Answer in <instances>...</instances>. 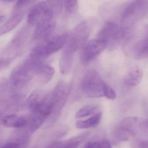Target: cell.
I'll return each instance as SVG.
<instances>
[{"label": "cell", "instance_id": "cell-9", "mask_svg": "<svg viewBox=\"0 0 148 148\" xmlns=\"http://www.w3.org/2000/svg\"><path fill=\"white\" fill-rule=\"evenodd\" d=\"M148 14V0H136L128 6L123 13L121 22L125 25L134 24Z\"/></svg>", "mask_w": 148, "mask_h": 148}, {"label": "cell", "instance_id": "cell-5", "mask_svg": "<svg viewBox=\"0 0 148 148\" xmlns=\"http://www.w3.org/2000/svg\"><path fill=\"white\" fill-rule=\"evenodd\" d=\"M91 31V25L88 21L78 24L68 34V39L64 50L74 54L86 44Z\"/></svg>", "mask_w": 148, "mask_h": 148}, {"label": "cell", "instance_id": "cell-1", "mask_svg": "<svg viewBox=\"0 0 148 148\" xmlns=\"http://www.w3.org/2000/svg\"><path fill=\"white\" fill-rule=\"evenodd\" d=\"M27 103L25 97L12 88L6 79L0 80V110L7 114H15Z\"/></svg>", "mask_w": 148, "mask_h": 148}, {"label": "cell", "instance_id": "cell-2", "mask_svg": "<svg viewBox=\"0 0 148 148\" xmlns=\"http://www.w3.org/2000/svg\"><path fill=\"white\" fill-rule=\"evenodd\" d=\"M63 8L61 0H46L32 8L28 15L27 21L29 24L37 25L39 23L53 19L60 14Z\"/></svg>", "mask_w": 148, "mask_h": 148}, {"label": "cell", "instance_id": "cell-24", "mask_svg": "<svg viewBox=\"0 0 148 148\" xmlns=\"http://www.w3.org/2000/svg\"><path fill=\"white\" fill-rule=\"evenodd\" d=\"M26 31L27 30L25 29H23L16 34L8 47L9 50L11 49L12 50H16L23 46L26 41L27 35Z\"/></svg>", "mask_w": 148, "mask_h": 148}, {"label": "cell", "instance_id": "cell-20", "mask_svg": "<svg viewBox=\"0 0 148 148\" xmlns=\"http://www.w3.org/2000/svg\"><path fill=\"white\" fill-rule=\"evenodd\" d=\"M87 134L77 136L64 141L56 143L49 146L48 148H77L87 136Z\"/></svg>", "mask_w": 148, "mask_h": 148}, {"label": "cell", "instance_id": "cell-27", "mask_svg": "<svg viewBox=\"0 0 148 148\" xmlns=\"http://www.w3.org/2000/svg\"><path fill=\"white\" fill-rule=\"evenodd\" d=\"M84 148H112V147L108 141L102 140L88 143Z\"/></svg>", "mask_w": 148, "mask_h": 148}, {"label": "cell", "instance_id": "cell-13", "mask_svg": "<svg viewBox=\"0 0 148 148\" xmlns=\"http://www.w3.org/2000/svg\"><path fill=\"white\" fill-rule=\"evenodd\" d=\"M49 93H47L43 90L36 89L30 94L27 101V104L29 108L34 110L43 104L47 101Z\"/></svg>", "mask_w": 148, "mask_h": 148}, {"label": "cell", "instance_id": "cell-7", "mask_svg": "<svg viewBox=\"0 0 148 148\" xmlns=\"http://www.w3.org/2000/svg\"><path fill=\"white\" fill-rule=\"evenodd\" d=\"M126 35L125 29L111 22H107L98 32L97 39L105 41L110 49H114L119 46Z\"/></svg>", "mask_w": 148, "mask_h": 148}, {"label": "cell", "instance_id": "cell-28", "mask_svg": "<svg viewBox=\"0 0 148 148\" xmlns=\"http://www.w3.org/2000/svg\"><path fill=\"white\" fill-rule=\"evenodd\" d=\"M104 96L110 100H114L116 97V94L114 90L107 84H106L104 87Z\"/></svg>", "mask_w": 148, "mask_h": 148}, {"label": "cell", "instance_id": "cell-35", "mask_svg": "<svg viewBox=\"0 0 148 148\" xmlns=\"http://www.w3.org/2000/svg\"><path fill=\"white\" fill-rule=\"evenodd\" d=\"M1 1H12L14 0H1Z\"/></svg>", "mask_w": 148, "mask_h": 148}, {"label": "cell", "instance_id": "cell-10", "mask_svg": "<svg viewBox=\"0 0 148 148\" xmlns=\"http://www.w3.org/2000/svg\"><path fill=\"white\" fill-rule=\"evenodd\" d=\"M108 43L100 39L92 40L86 43L81 55L82 64L87 65L97 57L106 47Z\"/></svg>", "mask_w": 148, "mask_h": 148}, {"label": "cell", "instance_id": "cell-25", "mask_svg": "<svg viewBox=\"0 0 148 148\" xmlns=\"http://www.w3.org/2000/svg\"><path fill=\"white\" fill-rule=\"evenodd\" d=\"M97 106L95 105H87L80 109L75 114L76 118L86 117L95 114L97 110Z\"/></svg>", "mask_w": 148, "mask_h": 148}, {"label": "cell", "instance_id": "cell-19", "mask_svg": "<svg viewBox=\"0 0 148 148\" xmlns=\"http://www.w3.org/2000/svg\"><path fill=\"white\" fill-rule=\"evenodd\" d=\"M74 54L63 50L60 60V69L62 73L66 75L71 70L73 62Z\"/></svg>", "mask_w": 148, "mask_h": 148}, {"label": "cell", "instance_id": "cell-17", "mask_svg": "<svg viewBox=\"0 0 148 148\" xmlns=\"http://www.w3.org/2000/svg\"><path fill=\"white\" fill-rule=\"evenodd\" d=\"M132 51L135 59L141 60L148 58V36L136 42L133 46Z\"/></svg>", "mask_w": 148, "mask_h": 148}, {"label": "cell", "instance_id": "cell-3", "mask_svg": "<svg viewBox=\"0 0 148 148\" xmlns=\"http://www.w3.org/2000/svg\"><path fill=\"white\" fill-rule=\"evenodd\" d=\"M106 83L95 70L90 69L84 75L81 81V88L83 94L90 98L104 96Z\"/></svg>", "mask_w": 148, "mask_h": 148}, {"label": "cell", "instance_id": "cell-12", "mask_svg": "<svg viewBox=\"0 0 148 148\" xmlns=\"http://www.w3.org/2000/svg\"><path fill=\"white\" fill-rule=\"evenodd\" d=\"M56 22L54 19L42 22L36 25L33 35L35 40H42L48 38L55 28Z\"/></svg>", "mask_w": 148, "mask_h": 148}, {"label": "cell", "instance_id": "cell-11", "mask_svg": "<svg viewBox=\"0 0 148 148\" xmlns=\"http://www.w3.org/2000/svg\"><path fill=\"white\" fill-rule=\"evenodd\" d=\"M28 119L16 114H7L0 110V124L3 127L21 128L27 124Z\"/></svg>", "mask_w": 148, "mask_h": 148}, {"label": "cell", "instance_id": "cell-6", "mask_svg": "<svg viewBox=\"0 0 148 148\" xmlns=\"http://www.w3.org/2000/svg\"><path fill=\"white\" fill-rule=\"evenodd\" d=\"M36 74L37 70L25 60L13 69L10 76V84L14 89L20 90L27 85Z\"/></svg>", "mask_w": 148, "mask_h": 148}, {"label": "cell", "instance_id": "cell-21", "mask_svg": "<svg viewBox=\"0 0 148 148\" xmlns=\"http://www.w3.org/2000/svg\"><path fill=\"white\" fill-rule=\"evenodd\" d=\"M55 74L54 69L49 65H42L39 69L36 75L42 84L48 83Z\"/></svg>", "mask_w": 148, "mask_h": 148}, {"label": "cell", "instance_id": "cell-29", "mask_svg": "<svg viewBox=\"0 0 148 148\" xmlns=\"http://www.w3.org/2000/svg\"><path fill=\"white\" fill-rule=\"evenodd\" d=\"M34 0H18L16 5V10H22V9L24 7L30 4Z\"/></svg>", "mask_w": 148, "mask_h": 148}, {"label": "cell", "instance_id": "cell-8", "mask_svg": "<svg viewBox=\"0 0 148 148\" xmlns=\"http://www.w3.org/2000/svg\"><path fill=\"white\" fill-rule=\"evenodd\" d=\"M68 34L49 37L41 44L35 47L31 51L46 60L47 57L64 47L67 42Z\"/></svg>", "mask_w": 148, "mask_h": 148}, {"label": "cell", "instance_id": "cell-14", "mask_svg": "<svg viewBox=\"0 0 148 148\" xmlns=\"http://www.w3.org/2000/svg\"><path fill=\"white\" fill-rule=\"evenodd\" d=\"M143 75V72L140 68L134 66L130 69L125 75L123 79L124 84L127 87H135L141 82Z\"/></svg>", "mask_w": 148, "mask_h": 148}, {"label": "cell", "instance_id": "cell-22", "mask_svg": "<svg viewBox=\"0 0 148 148\" xmlns=\"http://www.w3.org/2000/svg\"><path fill=\"white\" fill-rule=\"evenodd\" d=\"M102 115V114L101 112H97L87 120L77 121L76 123V126L77 127L81 129L95 127L101 121Z\"/></svg>", "mask_w": 148, "mask_h": 148}, {"label": "cell", "instance_id": "cell-31", "mask_svg": "<svg viewBox=\"0 0 148 148\" xmlns=\"http://www.w3.org/2000/svg\"><path fill=\"white\" fill-rule=\"evenodd\" d=\"M136 148H148V140H138L135 143Z\"/></svg>", "mask_w": 148, "mask_h": 148}, {"label": "cell", "instance_id": "cell-30", "mask_svg": "<svg viewBox=\"0 0 148 148\" xmlns=\"http://www.w3.org/2000/svg\"><path fill=\"white\" fill-rule=\"evenodd\" d=\"M11 62V60L10 59L0 58V71L6 68Z\"/></svg>", "mask_w": 148, "mask_h": 148}, {"label": "cell", "instance_id": "cell-16", "mask_svg": "<svg viewBox=\"0 0 148 148\" xmlns=\"http://www.w3.org/2000/svg\"><path fill=\"white\" fill-rule=\"evenodd\" d=\"M23 128L16 129L10 136L9 142L19 144L21 148H27L29 142V137L27 131Z\"/></svg>", "mask_w": 148, "mask_h": 148}, {"label": "cell", "instance_id": "cell-34", "mask_svg": "<svg viewBox=\"0 0 148 148\" xmlns=\"http://www.w3.org/2000/svg\"><path fill=\"white\" fill-rule=\"evenodd\" d=\"M5 17L4 16H0V23L2 22L5 20Z\"/></svg>", "mask_w": 148, "mask_h": 148}, {"label": "cell", "instance_id": "cell-23", "mask_svg": "<svg viewBox=\"0 0 148 148\" xmlns=\"http://www.w3.org/2000/svg\"><path fill=\"white\" fill-rule=\"evenodd\" d=\"M115 135L119 140L125 141L134 137L135 134L133 131L130 130V127L123 126L119 123L116 128Z\"/></svg>", "mask_w": 148, "mask_h": 148}, {"label": "cell", "instance_id": "cell-15", "mask_svg": "<svg viewBox=\"0 0 148 148\" xmlns=\"http://www.w3.org/2000/svg\"><path fill=\"white\" fill-rule=\"evenodd\" d=\"M24 15L23 10L16 11L7 22L0 27V36L10 32L17 27L23 19Z\"/></svg>", "mask_w": 148, "mask_h": 148}, {"label": "cell", "instance_id": "cell-32", "mask_svg": "<svg viewBox=\"0 0 148 148\" xmlns=\"http://www.w3.org/2000/svg\"><path fill=\"white\" fill-rule=\"evenodd\" d=\"M1 148H21L19 144L14 143L8 142Z\"/></svg>", "mask_w": 148, "mask_h": 148}, {"label": "cell", "instance_id": "cell-33", "mask_svg": "<svg viewBox=\"0 0 148 148\" xmlns=\"http://www.w3.org/2000/svg\"><path fill=\"white\" fill-rule=\"evenodd\" d=\"M143 125L144 127L146 128V129L148 130V120H146L143 123Z\"/></svg>", "mask_w": 148, "mask_h": 148}, {"label": "cell", "instance_id": "cell-18", "mask_svg": "<svg viewBox=\"0 0 148 148\" xmlns=\"http://www.w3.org/2000/svg\"><path fill=\"white\" fill-rule=\"evenodd\" d=\"M47 117L40 113L31 112L28 119L27 125L29 132L34 133L37 131L47 121Z\"/></svg>", "mask_w": 148, "mask_h": 148}, {"label": "cell", "instance_id": "cell-4", "mask_svg": "<svg viewBox=\"0 0 148 148\" xmlns=\"http://www.w3.org/2000/svg\"><path fill=\"white\" fill-rule=\"evenodd\" d=\"M70 85L68 83L61 81L57 84L54 89L51 93L52 110L47 119L49 124L54 122L60 116L70 94Z\"/></svg>", "mask_w": 148, "mask_h": 148}, {"label": "cell", "instance_id": "cell-26", "mask_svg": "<svg viewBox=\"0 0 148 148\" xmlns=\"http://www.w3.org/2000/svg\"><path fill=\"white\" fill-rule=\"evenodd\" d=\"M64 6L67 11L70 14H75L78 10L77 0H63Z\"/></svg>", "mask_w": 148, "mask_h": 148}]
</instances>
